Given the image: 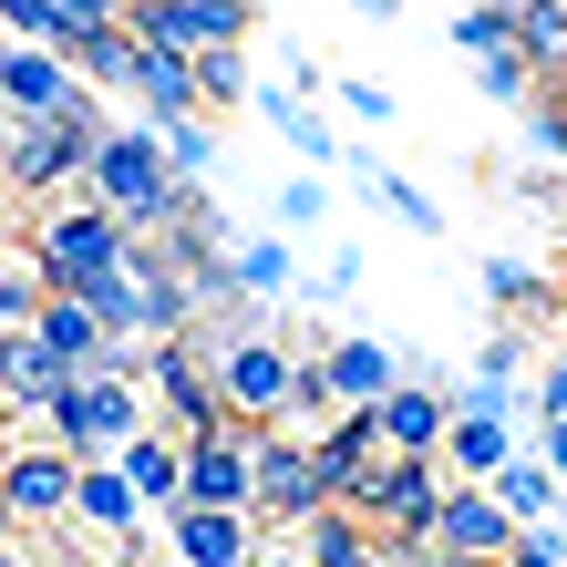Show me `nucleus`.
Masks as SVG:
<instances>
[{"mask_svg": "<svg viewBox=\"0 0 567 567\" xmlns=\"http://www.w3.org/2000/svg\"><path fill=\"white\" fill-rule=\"evenodd\" d=\"M196 361H207V392H217V423L227 433H289V392H299V351H279L269 330H186Z\"/></svg>", "mask_w": 567, "mask_h": 567, "instance_id": "1", "label": "nucleus"}, {"mask_svg": "<svg viewBox=\"0 0 567 567\" xmlns=\"http://www.w3.org/2000/svg\"><path fill=\"white\" fill-rule=\"evenodd\" d=\"M186 196H196V186L165 176V155H155L145 124H104V145H93V207H104L124 238H155Z\"/></svg>", "mask_w": 567, "mask_h": 567, "instance_id": "2", "label": "nucleus"}, {"mask_svg": "<svg viewBox=\"0 0 567 567\" xmlns=\"http://www.w3.org/2000/svg\"><path fill=\"white\" fill-rule=\"evenodd\" d=\"M135 433H145L135 382L83 372V382H62L52 403H42V444H52V454H73V464H114L124 444H135Z\"/></svg>", "mask_w": 567, "mask_h": 567, "instance_id": "3", "label": "nucleus"}, {"mask_svg": "<svg viewBox=\"0 0 567 567\" xmlns=\"http://www.w3.org/2000/svg\"><path fill=\"white\" fill-rule=\"evenodd\" d=\"M93 145H104V104L93 114H62V124H11L0 114V196H42L52 207V186H73V176H93Z\"/></svg>", "mask_w": 567, "mask_h": 567, "instance_id": "4", "label": "nucleus"}, {"mask_svg": "<svg viewBox=\"0 0 567 567\" xmlns=\"http://www.w3.org/2000/svg\"><path fill=\"white\" fill-rule=\"evenodd\" d=\"M31 269H42V299H73L83 279L124 269V227L104 207H42L31 217Z\"/></svg>", "mask_w": 567, "mask_h": 567, "instance_id": "5", "label": "nucleus"}, {"mask_svg": "<svg viewBox=\"0 0 567 567\" xmlns=\"http://www.w3.org/2000/svg\"><path fill=\"white\" fill-rule=\"evenodd\" d=\"M433 506H444V464H403V454H382V464H361V475L341 485V516H361V537H423Z\"/></svg>", "mask_w": 567, "mask_h": 567, "instance_id": "6", "label": "nucleus"}, {"mask_svg": "<svg viewBox=\"0 0 567 567\" xmlns=\"http://www.w3.org/2000/svg\"><path fill=\"white\" fill-rule=\"evenodd\" d=\"M124 21V42H145V52H176V62H207V52H238L258 11L248 0H135V11H114Z\"/></svg>", "mask_w": 567, "mask_h": 567, "instance_id": "7", "label": "nucleus"}, {"mask_svg": "<svg viewBox=\"0 0 567 567\" xmlns=\"http://www.w3.org/2000/svg\"><path fill=\"white\" fill-rule=\"evenodd\" d=\"M330 506L320 464L299 433H248V526H310Z\"/></svg>", "mask_w": 567, "mask_h": 567, "instance_id": "8", "label": "nucleus"}, {"mask_svg": "<svg viewBox=\"0 0 567 567\" xmlns=\"http://www.w3.org/2000/svg\"><path fill=\"white\" fill-rule=\"evenodd\" d=\"M73 454H52L42 433H0V506H11V526L31 537V526H73Z\"/></svg>", "mask_w": 567, "mask_h": 567, "instance_id": "9", "label": "nucleus"}, {"mask_svg": "<svg viewBox=\"0 0 567 567\" xmlns=\"http://www.w3.org/2000/svg\"><path fill=\"white\" fill-rule=\"evenodd\" d=\"M0 114H11V124H62V114H93V93L62 73L52 52L0 42Z\"/></svg>", "mask_w": 567, "mask_h": 567, "instance_id": "10", "label": "nucleus"}, {"mask_svg": "<svg viewBox=\"0 0 567 567\" xmlns=\"http://www.w3.org/2000/svg\"><path fill=\"white\" fill-rule=\"evenodd\" d=\"M444 423H454V413H444V382H423V372H403V382L372 403L382 454H403V464H433V454H444Z\"/></svg>", "mask_w": 567, "mask_h": 567, "instance_id": "11", "label": "nucleus"}, {"mask_svg": "<svg viewBox=\"0 0 567 567\" xmlns=\"http://www.w3.org/2000/svg\"><path fill=\"white\" fill-rule=\"evenodd\" d=\"M403 372H413V361L392 351V341H372V330H351V341H330V351H320V392H330V413H372Z\"/></svg>", "mask_w": 567, "mask_h": 567, "instance_id": "12", "label": "nucleus"}, {"mask_svg": "<svg viewBox=\"0 0 567 567\" xmlns=\"http://www.w3.org/2000/svg\"><path fill=\"white\" fill-rule=\"evenodd\" d=\"M176 475H186V506L248 516V433H186V444H176Z\"/></svg>", "mask_w": 567, "mask_h": 567, "instance_id": "13", "label": "nucleus"}, {"mask_svg": "<svg viewBox=\"0 0 567 567\" xmlns=\"http://www.w3.org/2000/svg\"><path fill=\"white\" fill-rule=\"evenodd\" d=\"M433 557H475V567H495L516 547V526H506V506H495L485 485H444V506H433Z\"/></svg>", "mask_w": 567, "mask_h": 567, "instance_id": "14", "label": "nucleus"}, {"mask_svg": "<svg viewBox=\"0 0 567 567\" xmlns=\"http://www.w3.org/2000/svg\"><path fill=\"white\" fill-rule=\"evenodd\" d=\"M145 392L165 403V433H227L217 423V392H207V361H196V341H165V351H145Z\"/></svg>", "mask_w": 567, "mask_h": 567, "instance_id": "15", "label": "nucleus"}, {"mask_svg": "<svg viewBox=\"0 0 567 567\" xmlns=\"http://www.w3.org/2000/svg\"><path fill=\"white\" fill-rule=\"evenodd\" d=\"M124 93H135V124L155 135V124H186L196 114V62H176V52H124Z\"/></svg>", "mask_w": 567, "mask_h": 567, "instance_id": "16", "label": "nucleus"}, {"mask_svg": "<svg viewBox=\"0 0 567 567\" xmlns=\"http://www.w3.org/2000/svg\"><path fill=\"white\" fill-rule=\"evenodd\" d=\"M165 537H176V567H248L258 557L248 516H207V506H176V516H165Z\"/></svg>", "mask_w": 567, "mask_h": 567, "instance_id": "17", "label": "nucleus"}, {"mask_svg": "<svg viewBox=\"0 0 567 567\" xmlns=\"http://www.w3.org/2000/svg\"><path fill=\"white\" fill-rule=\"evenodd\" d=\"M114 475L135 485V506H145V516H176V506H186V475H176V433H155V423H145L135 444L114 454Z\"/></svg>", "mask_w": 567, "mask_h": 567, "instance_id": "18", "label": "nucleus"}, {"mask_svg": "<svg viewBox=\"0 0 567 567\" xmlns=\"http://www.w3.org/2000/svg\"><path fill=\"white\" fill-rule=\"evenodd\" d=\"M62 382H73V372H62L31 330H0V413H42Z\"/></svg>", "mask_w": 567, "mask_h": 567, "instance_id": "19", "label": "nucleus"}, {"mask_svg": "<svg viewBox=\"0 0 567 567\" xmlns=\"http://www.w3.org/2000/svg\"><path fill=\"white\" fill-rule=\"evenodd\" d=\"M299 444H310L320 485H330V506H341V485L361 475V464H382V433H372V413H330L320 433H299Z\"/></svg>", "mask_w": 567, "mask_h": 567, "instance_id": "20", "label": "nucleus"}, {"mask_svg": "<svg viewBox=\"0 0 567 567\" xmlns=\"http://www.w3.org/2000/svg\"><path fill=\"white\" fill-rule=\"evenodd\" d=\"M73 526H93V537H124V547H135V537H145V506H135V485H124L114 464H83V475H73Z\"/></svg>", "mask_w": 567, "mask_h": 567, "instance_id": "21", "label": "nucleus"}, {"mask_svg": "<svg viewBox=\"0 0 567 567\" xmlns=\"http://www.w3.org/2000/svg\"><path fill=\"white\" fill-rule=\"evenodd\" d=\"M485 495L506 506V526H516V537H547V516H557V475H547L537 454H506V464L485 475Z\"/></svg>", "mask_w": 567, "mask_h": 567, "instance_id": "22", "label": "nucleus"}, {"mask_svg": "<svg viewBox=\"0 0 567 567\" xmlns=\"http://www.w3.org/2000/svg\"><path fill=\"white\" fill-rule=\"evenodd\" d=\"M506 454H516V423H506V413H454V423H444V464H454L444 485H485Z\"/></svg>", "mask_w": 567, "mask_h": 567, "instance_id": "23", "label": "nucleus"}, {"mask_svg": "<svg viewBox=\"0 0 567 567\" xmlns=\"http://www.w3.org/2000/svg\"><path fill=\"white\" fill-rule=\"evenodd\" d=\"M248 104L269 114V135H289V145L310 155V165H330V155H341V124H330V114H310V104H299V93H279V83H258Z\"/></svg>", "mask_w": 567, "mask_h": 567, "instance_id": "24", "label": "nucleus"}, {"mask_svg": "<svg viewBox=\"0 0 567 567\" xmlns=\"http://www.w3.org/2000/svg\"><path fill=\"white\" fill-rule=\"evenodd\" d=\"M299 567H382V547L361 537V516H341V506H320L310 526H299Z\"/></svg>", "mask_w": 567, "mask_h": 567, "instance_id": "25", "label": "nucleus"}, {"mask_svg": "<svg viewBox=\"0 0 567 567\" xmlns=\"http://www.w3.org/2000/svg\"><path fill=\"white\" fill-rule=\"evenodd\" d=\"M506 52L547 83L557 62H567V0H516V42H506Z\"/></svg>", "mask_w": 567, "mask_h": 567, "instance_id": "26", "label": "nucleus"}, {"mask_svg": "<svg viewBox=\"0 0 567 567\" xmlns=\"http://www.w3.org/2000/svg\"><path fill=\"white\" fill-rule=\"evenodd\" d=\"M227 279H238V299H279L299 279V258H289V238H248V248H227Z\"/></svg>", "mask_w": 567, "mask_h": 567, "instance_id": "27", "label": "nucleus"}, {"mask_svg": "<svg viewBox=\"0 0 567 567\" xmlns=\"http://www.w3.org/2000/svg\"><path fill=\"white\" fill-rule=\"evenodd\" d=\"M444 42H454V52H475V62H495V52L516 42V0H464V11L444 21Z\"/></svg>", "mask_w": 567, "mask_h": 567, "instance_id": "28", "label": "nucleus"}, {"mask_svg": "<svg viewBox=\"0 0 567 567\" xmlns=\"http://www.w3.org/2000/svg\"><path fill=\"white\" fill-rule=\"evenodd\" d=\"M475 279H485V299H495V310H506V320H516V310H557L547 269H526V258H485Z\"/></svg>", "mask_w": 567, "mask_h": 567, "instance_id": "29", "label": "nucleus"}, {"mask_svg": "<svg viewBox=\"0 0 567 567\" xmlns=\"http://www.w3.org/2000/svg\"><path fill=\"white\" fill-rule=\"evenodd\" d=\"M155 155H165V176L176 186H196L217 165V135H207V114H186V124H155Z\"/></svg>", "mask_w": 567, "mask_h": 567, "instance_id": "30", "label": "nucleus"}, {"mask_svg": "<svg viewBox=\"0 0 567 567\" xmlns=\"http://www.w3.org/2000/svg\"><path fill=\"white\" fill-rule=\"evenodd\" d=\"M248 93H258V73H248V42L196 62V114H217V104H248Z\"/></svg>", "mask_w": 567, "mask_h": 567, "instance_id": "31", "label": "nucleus"}, {"mask_svg": "<svg viewBox=\"0 0 567 567\" xmlns=\"http://www.w3.org/2000/svg\"><path fill=\"white\" fill-rule=\"evenodd\" d=\"M31 310H42V269H31V248L21 258L0 248V330H31Z\"/></svg>", "mask_w": 567, "mask_h": 567, "instance_id": "32", "label": "nucleus"}, {"mask_svg": "<svg viewBox=\"0 0 567 567\" xmlns=\"http://www.w3.org/2000/svg\"><path fill=\"white\" fill-rule=\"evenodd\" d=\"M372 196H382V207L413 227V238H444V207H433V196H423L413 176H392V165H382V176H372Z\"/></svg>", "mask_w": 567, "mask_h": 567, "instance_id": "33", "label": "nucleus"}, {"mask_svg": "<svg viewBox=\"0 0 567 567\" xmlns=\"http://www.w3.org/2000/svg\"><path fill=\"white\" fill-rule=\"evenodd\" d=\"M516 361H526V341H516V330H485V341H475V382L516 392Z\"/></svg>", "mask_w": 567, "mask_h": 567, "instance_id": "34", "label": "nucleus"}, {"mask_svg": "<svg viewBox=\"0 0 567 567\" xmlns=\"http://www.w3.org/2000/svg\"><path fill=\"white\" fill-rule=\"evenodd\" d=\"M475 73H485V93H495V104H537V73H526L516 52H495V62H475Z\"/></svg>", "mask_w": 567, "mask_h": 567, "instance_id": "35", "label": "nucleus"}, {"mask_svg": "<svg viewBox=\"0 0 567 567\" xmlns=\"http://www.w3.org/2000/svg\"><path fill=\"white\" fill-rule=\"evenodd\" d=\"M526 155H547V165L567 155V114L547 104V93H537V104H526Z\"/></svg>", "mask_w": 567, "mask_h": 567, "instance_id": "36", "label": "nucleus"}, {"mask_svg": "<svg viewBox=\"0 0 567 567\" xmlns=\"http://www.w3.org/2000/svg\"><path fill=\"white\" fill-rule=\"evenodd\" d=\"M330 93H341L351 124H392V93H382V83H330Z\"/></svg>", "mask_w": 567, "mask_h": 567, "instance_id": "37", "label": "nucleus"}, {"mask_svg": "<svg viewBox=\"0 0 567 567\" xmlns=\"http://www.w3.org/2000/svg\"><path fill=\"white\" fill-rule=\"evenodd\" d=\"M330 217V186H279V227H320Z\"/></svg>", "mask_w": 567, "mask_h": 567, "instance_id": "38", "label": "nucleus"}, {"mask_svg": "<svg viewBox=\"0 0 567 567\" xmlns=\"http://www.w3.org/2000/svg\"><path fill=\"white\" fill-rule=\"evenodd\" d=\"M567 413V351H547V372H537V423Z\"/></svg>", "mask_w": 567, "mask_h": 567, "instance_id": "39", "label": "nucleus"}, {"mask_svg": "<svg viewBox=\"0 0 567 567\" xmlns=\"http://www.w3.org/2000/svg\"><path fill=\"white\" fill-rule=\"evenodd\" d=\"M495 567H567V547H557V537H516Z\"/></svg>", "mask_w": 567, "mask_h": 567, "instance_id": "40", "label": "nucleus"}, {"mask_svg": "<svg viewBox=\"0 0 567 567\" xmlns=\"http://www.w3.org/2000/svg\"><path fill=\"white\" fill-rule=\"evenodd\" d=\"M537 464H547V475H557V495H567V413L537 433Z\"/></svg>", "mask_w": 567, "mask_h": 567, "instance_id": "41", "label": "nucleus"}, {"mask_svg": "<svg viewBox=\"0 0 567 567\" xmlns=\"http://www.w3.org/2000/svg\"><path fill=\"white\" fill-rule=\"evenodd\" d=\"M361 269H372V258H361V248H341V258H330V269H320V289L341 299V289H361Z\"/></svg>", "mask_w": 567, "mask_h": 567, "instance_id": "42", "label": "nucleus"}, {"mask_svg": "<svg viewBox=\"0 0 567 567\" xmlns=\"http://www.w3.org/2000/svg\"><path fill=\"white\" fill-rule=\"evenodd\" d=\"M42 567H124V557H93V547H73V537H52V547H42Z\"/></svg>", "mask_w": 567, "mask_h": 567, "instance_id": "43", "label": "nucleus"}, {"mask_svg": "<svg viewBox=\"0 0 567 567\" xmlns=\"http://www.w3.org/2000/svg\"><path fill=\"white\" fill-rule=\"evenodd\" d=\"M0 567H42V547H31V537H11V547H0Z\"/></svg>", "mask_w": 567, "mask_h": 567, "instance_id": "44", "label": "nucleus"}, {"mask_svg": "<svg viewBox=\"0 0 567 567\" xmlns=\"http://www.w3.org/2000/svg\"><path fill=\"white\" fill-rule=\"evenodd\" d=\"M537 93H547V104H557V114H567V62H557V73H547V83H537Z\"/></svg>", "mask_w": 567, "mask_h": 567, "instance_id": "45", "label": "nucleus"}, {"mask_svg": "<svg viewBox=\"0 0 567 567\" xmlns=\"http://www.w3.org/2000/svg\"><path fill=\"white\" fill-rule=\"evenodd\" d=\"M248 567H299V547H258V557H248Z\"/></svg>", "mask_w": 567, "mask_h": 567, "instance_id": "46", "label": "nucleus"}, {"mask_svg": "<svg viewBox=\"0 0 567 567\" xmlns=\"http://www.w3.org/2000/svg\"><path fill=\"white\" fill-rule=\"evenodd\" d=\"M11 537H21V526H11V506H0V547H11Z\"/></svg>", "mask_w": 567, "mask_h": 567, "instance_id": "47", "label": "nucleus"}, {"mask_svg": "<svg viewBox=\"0 0 567 567\" xmlns=\"http://www.w3.org/2000/svg\"><path fill=\"white\" fill-rule=\"evenodd\" d=\"M433 567H475V557H433Z\"/></svg>", "mask_w": 567, "mask_h": 567, "instance_id": "48", "label": "nucleus"}, {"mask_svg": "<svg viewBox=\"0 0 567 567\" xmlns=\"http://www.w3.org/2000/svg\"><path fill=\"white\" fill-rule=\"evenodd\" d=\"M0 238H11V207H0Z\"/></svg>", "mask_w": 567, "mask_h": 567, "instance_id": "49", "label": "nucleus"}]
</instances>
